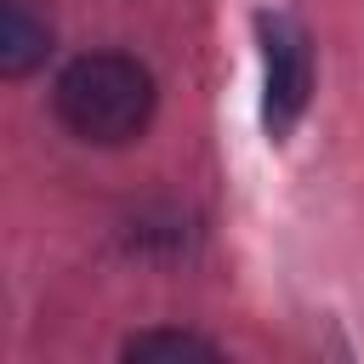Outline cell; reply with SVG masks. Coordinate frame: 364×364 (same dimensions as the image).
<instances>
[{"label": "cell", "instance_id": "1", "mask_svg": "<svg viewBox=\"0 0 364 364\" xmlns=\"http://www.w3.org/2000/svg\"><path fill=\"white\" fill-rule=\"evenodd\" d=\"M154 102H159L154 74L125 51H85L51 85V108H57L63 131L91 148L136 142L154 119Z\"/></svg>", "mask_w": 364, "mask_h": 364}, {"label": "cell", "instance_id": "2", "mask_svg": "<svg viewBox=\"0 0 364 364\" xmlns=\"http://www.w3.org/2000/svg\"><path fill=\"white\" fill-rule=\"evenodd\" d=\"M250 28L262 51V125L273 142H284L313 102V40L296 11H273V6H262Z\"/></svg>", "mask_w": 364, "mask_h": 364}, {"label": "cell", "instance_id": "3", "mask_svg": "<svg viewBox=\"0 0 364 364\" xmlns=\"http://www.w3.org/2000/svg\"><path fill=\"white\" fill-rule=\"evenodd\" d=\"M46 51H51V23L28 0H0V74L23 80L46 63Z\"/></svg>", "mask_w": 364, "mask_h": 364}, {"label": "cell", "instance_id": "4", "mask_svg": "<svg viewBox=\"0 0 364 364\" xmlns=\"http://www.w3.org/2000/svg\"><path fill=\"white\" fill-rule=\"evenodd\" d=\"M125 358H216V341L188 336V330H142L119 347Z\"/></svg>", "mask_w": 364, "mask_h": 364}]
</instances>
